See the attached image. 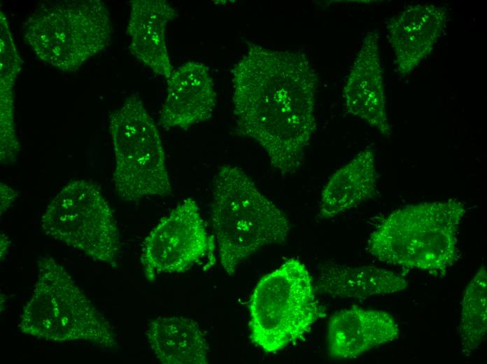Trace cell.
Wrapping results in <instances>:
<instances>
[{"instance_id": "obj_1", "label": "cell", "mask_w": 487, "mask_h": 364, "mask_svg": "<svg viewBox=\"0 0 487 364\" xmlns=\"http://www.w3.org/2000/svg\"><path fill=\"white\" fill-rule=\"evenodd\" d=\"M232 83L237 134L257 143L281 174L296 172L316 127L318 76L306 54L247 42Z\"/></svg>"}, {"instance_id": "obj_2", "label": "cell", "mask_w": 487, "mask_h": 364, "mask_svg": "<svg viewBox=\"0 0 487 364\" xmlns=\"http://www.w3.org/2000/svg\"><path fill=\"white\" fill-rule=\"evenodd\" d=\"M465 204L456 199L408 205L384 218L367 250L379 261L437 275L458 260V231Z\"/></svg>"}, {"instance_id": "obj_3", "label": "cell", "mask_w": 487, "mask_h": 364, "mask_svg": "<svg viewBox=\"0 0 487 364\" xmlns=\"http://www.w3.org/2000/svg\"><path fill=\"white\" fill-rule=\"evenodd\" d=\"M211 223L220 264L230 275L261 248L286 241L285 214L241 168L220 167L214 178Z\"/></svg>"}, {"instance_id": "obj_4", "label": "cell", "mask_w": 487, "mask_h": 364, "mask_svg": "<svg viewBox=\"0 0 487 364\" xmlns=\"http://www.w3.org/2000/svg\"><path fill=\"white\" fill-rule=\"evenodd\" d=\"M38 279L18 327L26 335L55 342L87 341L117 349L111 326L65 268L51 257L38 258Z\"/></svg>"}, {"instance_id": "obj_5", "label": "cell", "mask_w": 487, "mask_h": 364, "mask_svg": "<svg viewBox=\"0 0 487 364\" xmlns=\"http://www.w3.org/2000/svg\"><path fill=\"white\" fill-rule=\"evenodd\" d=\"M305 265L290 258L264 276L250 300L252 342L267 353H276L298 341L323 310Z\"/></svg>"}, {"instance_id": "obj_6", "label": "cell", "mask_w": 487, "mask_h": 364, "mask_svg": "<svg viewBox=\"0 0 487 364\" xmlns=\"http://www.w3.org/2000/svg\"><path fill=\"white\" fill-rule=\"evenodd\" d=\"M109 11L100 0L48 3L27 19L24 38L43 62L72 71L110 43Z\"/></svg>"}, {"instance_id": "obj_7", "label": "cell", "mask_w": 487, "mask_h": 364, "mask_svg": "<svg viewBox=\"0 0 487 364\" xmlns=\"http://www.w3.org/2000/svg\"><path fill=\"white\" fill-rule=\"evenodd\" d=\"M109 130L114 186L121 200L169 195L172 186L159 130L139 96L130 95L111 113Z\"/></svg>"}, {"instance_id": "obj_8", "label": "cell", "mask_w": 487, "mask_h": 364, "mask_svg": "<svg viewBox=\"0 0 487 364\" xmlns=\"http://www.w3.org/2000/svg\"><path fill=\"white\" fill-rule=\"evenodd\" d=\"M41 225L55 239L117 267L119 230L112 209L94 183L77 179L64 186L48 204Z\"/></svg>"}, {"instance_id": "obj_9", "label": "cell", "mask_w": 487, "mask_h": 364, "mask_svg": "<svg viewBox=\"0 0 487 364\" xmlns=\"http://www.w3.org/2000/svg\"><path fill=\"white\" fill-rule=\"evenodd\" d=\"M195 200L188 197L162 218L143 241L141 262L146 279L188 270L211 251Z\"/></svg>"}, {"instance_id": "obj_10", "label": "cell", "mask_w": 487, "mask_h": 364, "mask_svg": "<svg viewBox=\"0 0 487 364\" xmlns=\"http://www.w3.org/2000/svg\"><path fill=\"white\" fill-rule=\"evenodd\" d=\"M379 42V36L375 29L368 31L364 37L347 76L343 98L348 114L360 118L389 137L391 128L386 112Z\"/></svg>"}, {"instance_id": "obj_11", "label": "cell", "mask_w": 487, "mask_h": 364, "mask_svg": "<svg viewBox=\"0 0 487 364\" xmlns=\"http://www.w3.org/2000/svg\"><path fill=\"white\" fill-rule=\"evenodd\" d=\"M447 20L446 8L432 4L410 6L390 20L388 38L399 76H409L431 53Z\"/></svg>"}, {"instance_id": "obj_12", "label": "cell", "mask_w": 487, "mask_h": 364, "mask_svg": "<svg viewBox=\"0 0 487 364\" xmlns=\"http://www.w3.org/2000/svg\"><path fill=\"white\" fill-rule=\"evenodd\" d=\"M167 85L158 121L162 128L187 130L212 116L216 93L205 64L199 61L184 63L174 70Z\"/></svg>"}, {"instance_id": "obj_13", "label": "cell", "mask_w": 487, "mask_h": 364, "mask_svg": "<svg viewBox=\"0 0 487 364\" xmlns=\"http://www.w3.org/2000/svg\"><path fill=\"white\" fill-rule=\"evenodd\" d=\"M400 335L399 325L388 312L351 307L330 318L327 351L334 359H352L393 342Z\"/></svg>"}, {"instance_id": "obj_14", "label": "cell", "mask_w": 487, "mask_h": 364, "mask_svg": "<svg viewBox=\"0 0 487 364\" xmlns=\"http://www.w3.org/2000/svg\"><path fill=\"white\" fill-rule=\"evenodd\" d=\"M178 15L165 0H133L126 30L130 52L155 74L167 80L174 71L166 42L169 22Z\"/></svg>"}, {"instance_id": "obj_15", "label": "cell", "mask_w": 487, "mask_h": 364, "mask_svg": "<svg viewBox=\"0 0 487 364\" xmlns=\"http://www.w3.org/2000/svg\"><path fill=\"white\" fill-rule=\"evenodd\" d=\"M408 285L406 278L385 268L333 262L320 265L314 281L316 293L332 298L355 300L397 293Z\"/></svg>"}, {"instance_id": "obj_16", "label": "cell", "mask_w": 487, "mask_h": 364, "mask_svg": "<svg viewBox=\"0 0 487 364\" xmlns=\"http://www.w3.org/2000/svg\"><path fill=\"white\" fill-rule=\"evenodd\" d=\"M378 178L374 150L368 146L338 169L325 183L320 195L319 218H334L374 197Z\"/></svg>"}, {"instance_id": "obj_17", "label": "cell", "mask_w": 487, "mask_h": 364, "mask_svg": "<svg viewBox=\"0 0 487 364\" xmlns=\"http://www.w3.org/2000/svg\"><path fill=\"white\" fill-rule=\"evenodd\" d=\"M150 348L164 364H206L209 346L204 332L193 319L160 316L146 330Z\"/></svg>"}, {"instance_id": "obj_18", "label": "cell", "mask_w": 487, "mask_h": 364, "mask_svg": "<svg viewBox=\"0 0 487 364\" xmlns=\"http://www.w3.org/2000/svg\"><path fill=\"white\" fill-rule=\"evenodd\" d=\"M487 335V272L481 266L468 283L463 296L459 324L460 351L472 356Z\"/></svg>"}, {"instance_id": "obj_19", "label": "cell", "mask_w": 487, "mask_h": 364, "mask_svg": "<svg viewBox=\"0 0 487 364\" xmlns=\"http://www.w3.org/2000/svg\"><path fill=\"white\" fill-rule=\"evenodd\" d=\"M18 193L5 183H0V214L7 211L17 197Z\"/></svg>"}, {"instance_id": "obj_20", "label": "cell", "mask_w": 487, "mask_h": 364, "mask_svg": "<svg viewBox=\"0 0 487 364\" xmlns=\"http://www.w3.org/2000/svg\"><path fill=\"white\" fill-rule=\"evenodd\" d=\"M1 260L3 261L8 253V249L10 248V240L7 236L4 234H1Z\"/></svg>"}, {"instance_id": "obj_21", "label": "cell", "mask_w": 487, "mask_h": 364, "mask_svg": "<svg viewBox=\"0 0 487 364\" xmlns=\"http://www.w3.org/2000/svg\"><path fill=\"white\" fill-rule=\"evenodd\" d=\"M1 101H14V100H1Z\"/></svg>"}, {"instance_id": "obj_22", "label": "cell", "mask_w": 487, "mask_h": 364, "mask_svg": "<svg viewBox=\"0 0 487 364\" xmlns=\"http://www.w3.org/2000/svg\"><path fill=\"white\" fill-rule=\"evenodd\" d=\"M1 102H14V101H1Z\"/></svg>"}]
</instances>
